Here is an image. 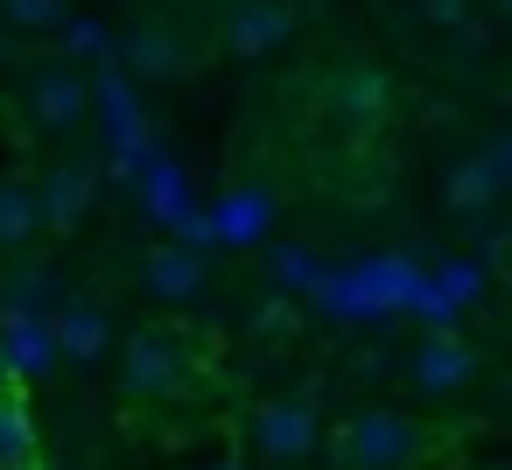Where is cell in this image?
<instances>
[{"label":"cell","instance_id":"17","mask_svg":"<svg viewBox=\"0 0 512 470\" xmlns=\"http://www.w3.org/2000/svg\"><path fill=\"white\" fill-rule=\"evenodd\" d=\"M498 169H491V155H463L449 176H442V197H449V211L456 218H477V211H491L498 204Z\"/></svg>","mask_w":512,"mask_h":470},{"label":"cell","instance_id":"23","mask_svg":"<svg viewBox=\"0 0 512 470\" xmlns=\"http://www.w3.org/2000/svg\"><path fill=\"white\" fill-rule=\"evenodd\" d=\"M323 274H330V267H323L309 246H274V281H281V288L316 295V288H323Z\"/></svg>","mask_w":512,"mask_h":470},{"label":"cell","instance_id":"27","mask_svg":"<svg viewBox=\"0 0 512 470\" xmlns=\"http://www.w3.org/2000/svg\"><path fill=\"white\" fill-rule=\"evenodd\" d=\"M204 470H246V463H232V456H218V463H204Z\"/></svg>","mask_w":512,"mask_h":470},{"label":"cell","instance_id":"14","mask_svg":"<svg viewBox=\"0 0 512 470\" xmlns=\"http://www.w3.org/2000/svg\"><path fill=\"white\" fill-rule=\"evenodd\" d=\"M204 218H211V239L253 246V239H267V225H274V197H267V190H232V197L204 204Z\"/></svg>","mask_w":512,"mask_h":470},{"label":"cell","instance_id":"4","mask_svg":"<svg viewBox=\"0 0 512 470\" xmlns=\"http://www.w3.org/2000/svg\"><path fill=\"white\" fill-rule=\"evenodd\" d=\"M134 190H141V204H148V218H155V225L183 232V246L211 239V218H204V204H197V190H190V176H183V162H176V155H162V148H155V155L141 162Z\"/></svg>","mask_w":512,"mask_h":470},{"label":"cell","instance_id":"5","mask_svg":"<svg viewBox=\"0 0 512 470\" xmlns=\"http://www.w3.org/2000/svg\"><path fill=\"white\" fill-rule=\"evenodd\" d=\"M414 442H421V428H414L407 414L365 407V414L344 428V463H351V470H393V463L414 456Z\"/></svg>","mask_w":512,"mask_h":470},{"label":"cell","instance_id":"2","mask_svg":"<svg viewBox=\"0 0 512 470\" xmlns=\"http://www.w3.org/2000/svg\"><path fill=\"white\" fill-rule=\"evenodd\" d=\"M92 120H99V141H106V162L120 183L141 176V162L155 155V134H148V106L134 92V78L120 64H99L92 71Z\"/></svg>","mask_w":512,"mask_h":470},{"label":"cell","instance_id":"15","mask_svg":"<svg viewBox=\"0 0 512 470\" xmlns=\"http://www.w3.org/2000/svg\"><path fill=\"white\" fill-rule=\"evenodd\" d=\"M330 113H337L344 127H379V113H386V78H379L372 64L337 71V78H330Z\"/></svg>","mask_w":512,"mask_h":470},{"label":"cell","instance_id":"21","mask_svg":"<svg viewBox=\"0 0 512 470\" xmlns=\"http://www.w3.org/2000/svg\"><path fill=\"white\" fill-rule=\"evenodd\" d=\"M71 22V0H0V29L8 36H57Z\"/></svg>","mask_w":512,"mask_h":470},{"label":"cell","instance_id":"18","mask_svg":"<svg viewBox=\"0 0 512 470\" xmlns=\"http://www.w3.org/2000/svg\"><path fill=\"white\" fill-rule=\"evenodd\" d=\"M36 232H43L36 183H22V176H0V253H22Z\"/></svg>","mask_w":512,"mask_h":470},{"label":"cell","instance_id":"25","mask_svg":"<svg viewBox=\"0 0 512 470\" xmlns=\"http://www.w3.org/2000/svg\"><path fill=\"white\" fill-rule=\"evenodd\" d=\"M491 169H498V183H512V134L491 148Z\"/></svg>","mask_w":512,"mask_h":470},{"label":"cell","instance_id":"10","mask_svg":"<svg viewBox=\"0 0 512 470\" xmlns=\"http://www.w3.org/2000/svg\"><path fill=\"white\" fill-rule=\"evenodd\" d=\"M0 351H8V372H15V379H43V372L57 365V330H50V316L0 302Z\"/></svg>","mask_w":512,"mask_h":470},{"label":"cell","instance_id":"7","mask_svg":"<svg viewBox=\"0 0 512 470\" xmlns=\"http://www.w3.org/2000/svg\"><path fill=\"white\" fill-rule=\"evenodd\" d=\"M295 36V15L281 8V0H232L225 8V22H218V43L232 50V57H274L281 43Z\"/></svg>","mask_w":512,"mask_h":470},{"label":"cell","instance_id":"19","mask_svg":"<svg viewBox=\"0 0 512 470\" xmlns=\"http://www.w3.org/2000/svg\"><path fill=\"white\" fill-rule=\"evenodd\" d=\"M477 295H484V267H477V260H442V267L428 274V323L442 330V316L463 309V302H477Z\"/></svg>","mask_w":512,"mask_h":470},{"label":"cell","instance_id":"12","mask_svg":"<svg viewBox=\"0 0 512 470\" xmlns=\"http://www.w3.org/2000/svg\"><path fill=\"white\" fill-rule=\"evenodd\" d=\"M176 379H183L176 344H169L162 330H134L127 351H120V386H127V393H176Z\"/></svg>","mask_w":512,"mask_h":470},{"label":"cell","instance_id":"9","mask_svg":"<svg viewBox=\"0 0 512 470\" xmlns=\"http://www.w3.org/2000/svg\"><path fill=\"white\" fill-rule=\"evenodd\" d=\"M50 330H57V358L64 365H99L113 351V316L92 295H64V309L50 316Z\"/></svg>","mask_w":512,"mask_h":470},{"label":"cell","instance_id":"16","mask_svg":"<svg viewBox=\"0 0 512 470\" xmlns=\"http://www.w3.org/2000/svg\"><path fill=\"white\" fill-rule=\"evenodd\" d=\"M148 295H155V302H197V295H204V260H197V246H162V253H148Z\"/></svg>","mask_w":512,"mask_h":470},{"label":"cell","instance_id":"26","mask_svg":"<svg viewBox=\"0 0 512 470\" xmlns=\"http://www.w3.org/2000/svg\"><path fill=\"white\" fill-rule=\"evenodd\" d=\"M15 386V372H8V351H0V393H8Z\"/></svg>","mask_w":512,"mask_h":470},{"label":"cell","instance_id":"11","mask_svg":"<svg viewBox=\"0 0 512 470\" xmlns=\"http://www.w3.org/2000/svg\"><path fill=\"white\" fill-rule=\"evenodd\" d=\"M470 351L456 344V330H428L421 344H414V358H407V379L428 393V400H442V393H463L470 386Z\"/></svg>","mask_w":512,"mask_h":470},{"label":"cell","instance_id":"28","mask_svg":"<svg viewBox=\"0 0 512 470\" xmlns=\"http://www.w3.org/2000/svg\"><path fill=\"white\" fill-rule=\"evenodd\" d=\"M498 22H505V29H512V0H498Z\"/></svg>","mask_w":512,"mask_h":470},{"label":"cell","instance_id":"3","mask_svg":"<svg viewBox=\"0 0 512 470\" xmlns=\"http://www.w3.org/2000/svg\"><path fill=\"white\" fill-rule=\"evenodd\" d=\"M22 106L43 134H78L92 120V71L71 64V57H43L22 85Z\"/></svg>","mask_w":512,"mask_h":470},{"label":"cell","instance_id":"8","mask_svg":"<svg viewBox=\"0 0 512 470\" xmlns=\"http://www.w3.org/2000/svg\"><path fill=\"white\" fill-rule=\"evenodd\" d=\"M92 197H99V169H92V162H50L43 183H36L43 232H78V225L92 218Z\"/></svg>","mask_w":512,"mask_h":470},{"label":"cell","instance_id":"6","mask_svg":"<svg viewBox=\"0 0 512 470\" xmlns=\"http://www.w3.org/2000/svg\"><path fill=\"white\" fill-rule=\"evenodd\" d=\"M113 64L141 85V78H183L190 71V43L176 36V29H162V22H134V29H120L113 36Z\"/></svg>","mask_w":512,"mask_h":470},{"label":"cell","instance_id":"24","mask_svg":"<svg viewBox=\"0 0 512 470\" xmlns=\"http://www.w3.org/2000/svg\"><path fill=\"white\" fill-rule=\"evenodd\" d=\"M421 22L428 29H463L470 22V0H421Z\"/></svg>","mask_w":512,"mask_h":470},{"label":"cell","instance_id":"22","mask_svg":"<svg viewBox=\"0 0 512 470\" xmlns=\"http://www.w3.org/2000/svg\"><path fill=\"white\" fill-rule=\"evenodd\" d=\"M57 50H64L71 64H113V29L92 22V15H71V22L57 29Z\"/></svg>","mask_w":512,"mask_h":470},{"label":"cell","instance_id":"29","mask_svg":"<svg viewBox=\"0 0 512 470\" xmlns=\"http://www.w3.org/2000/svg\"><path fill=\"white\" fill-rule=\"evenodd\" d=\"M8 57H15V50H8V29H0V64H8Z\"/></svg>","mask_w":512,"mask_h":470},{"label":"cell","instance_id":"1","mask_svg":"<svg viewBox=\"0 0 512 470\" xmlns=\"http://www.w3.org/2000/svg\"><path fill=\"white\" fill-rule=\"evenodd\" d=\"M316 309H330L344 323H372V316H393V309L428 316V274L407 253H372V260H351V267L323 274Z\"/></svg>","mask_w":512,"mask_h":470},{"label":"cell","instance_id":"20","mask_svg":"<svg viewBox=\"0 0 512 470\" xmlns=\"http://www.w3.org/2000/svg\"><path fill=\"white\" fill-rule=\"evenodd\" d=\"M36 463V421H29V400L8 386L0 393V470H29Z\"/></svg>","mask_w":512,"mask_h":470},{"label":"cell","instance_id":"13","mask_svg":"<svg viewBox=\"0 0 512 470\" xmlns=\"http://www.w3.org/2000/svg\"><path fill=\"white\" fill-rule=\"evenodd\" d=\"M253 435L274 463H302L316 449V414H309V400H267L253 414Z\"/></svg>","mask_w":512,"mask_h":470}]
</instances>
